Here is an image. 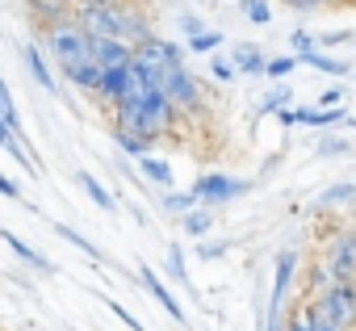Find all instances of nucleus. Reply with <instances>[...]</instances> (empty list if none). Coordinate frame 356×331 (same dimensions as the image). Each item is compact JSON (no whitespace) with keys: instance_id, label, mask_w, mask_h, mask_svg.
<instances>
[{"instance_id":"obj_36","label":"nucleus","mask_w":356,"mask_h":331,"mask_svg":"<svg viewBox=\"0 0 356 331\" xmlns=\"http://www.w3.org/2000/svg\"><path fill=\"white\" fill-rule=\"evenodd\" d=\"M176 22H181V30H185L189 38H197V34H206V30H210V26H206V17H197V13H189V9L176 17Z\"/></svg>"},{"instance_id":"obj_12","label":"nucleus","mask_w":356,"mask_h":331,"mask_svg":"<svg viewBox=\"0 0 356 331\" xmlns=\"http://www.w3.org/2000/svg\"><path fill=\"white\" fill-rule=\"evenodd\" d=\"M59 76H63L67 84H76L80 92H88V97H97V88H101V63H97L92 55H88V59H76V63H63Z\"/></svg>"},{"instance_id":"obj_29","label":"nucleus","mask_w":356,"mask_h":331,"mask_svg":"<svg viewBox=\"0 0 356 331\" xmlns=\"http://www.w3.org/2000/svg\"><path fill=\"white\" fill-rule=\"evenodd\" d=\"M185 47H189L193 55H214V51H222V47H227V34H218V30H206V34L189 38Z\"/></svg>"},{"instance_id":"obj_8","label":"nucleus","mask_w":356,"mask_h":331,"mask_svg":"<svg viewBox=\"0 0 356 331\" xmlns=\"http://www.w3.org/2000/svg\"><path fill=\"white\" fill-rule=\"evenodd\" d=\"M134 59L147 63V67H155V72H163L168 63H185V47L172 42V38H163V34H151L147 42L134 47Z\"/></svg>"},{"instance_id":"obj_47","label":"nucleus","mask_w":356,"mask_h":331,"mask_svg":"<svg viewBox=\"0 0 356 331\" xmlns=\"http://www.w3.org/2000/svg\"><path fill=\"white\" fill-rule=\"evenodd\" d=\"M348 235H352V243H356V214H352V223H348Z\"/></svg>"},{"instance_id":"obj_9","label":"nucleus","mask_w":356,"mask_h":331,"mask_svg":"<svg viewBox=\"0 0 356 331\" xmlns=\"http://www.w3.org/2000/svg\"><path fill=\"white\" fill-rule=\"evenodd\" d=\"M0 243H5V248H13V256H17L22 264H30V268H38L42 277H55V273H59V268H55V260H51L47 252H38L34 243H26V239H22V235H13L9 227H0Z\"/></svg>"},{"instance_id":"obj_32","label":"nucleus","mask_w":356,"mask_h":331,"mask_svg":"<svg viewBox=\"0 0 356 331\" xmlns=\"http://www.w3.org/2000/svg\"><path fill=\"white\" fill-rule=\"evenodd\" d=\"M298 314H302V318L310 323V331H343V327H335V323H327V318H323V310H318L314 302H302V310H298Z\"/></svg>"},{"instance_id":"obj_5","label":"nucleus","mask_w":356,"mask_h":331,"mask_svg":"<svg viewBox=\"0 0 356 331\" xmlns=\"http://www.w3.org/2000/svg\"><path fill=\"white\" fill-rule=\"evenodd\" d=\"M323 264L331 268L335 281H356V243L348 227H339L331 239H323Z\"/></svg>"},{"instance_id":"obj_6","label":"nucleus","mask_w":356,"mask_h":331,"mask_svg":"<svg viewBox=\"0 0 356 331\" xmlns=\"http://www.w3.org/2000/svg\"><path fill=\"white\" fill-rule=\"evenodd\" d=\"M298 264H302L298 248H281V252H277V260H273V289H268V310H281V306H285V298H289V289H293V277H298Z\"/></svg>"},{"instance_id":"obj_27","label":"nucleus","mask_w":356,"mask_h":331,"mask_svg":"<svg viewBox=\"0 0 356 331\" xmlns=\"http://www.w3.org/2000/svg\"><path fill=\"white\" fill-rule=\"evenodd\" d=\"M206 67H210V76H214L218 84H235V80H239V72H235V63H231V55H222V51H214V55H206Z\"/></svg>"},{"instance_id":"obj_33","label":"nucleus","mask_w":356,"mask_h":331,"mask_svg":"<svg viewBox=\"0 0 356 331\" xmlns=\"http://www.w3.org/2000/svg\"><path fill=\"white\" fill-rule=\"evenodd\" d=\"M314 151H318V155H348V151H352V138H343V134H339V138L327 134V138H318Z\"/></svg>"},{"instance_id":"obj_3","label":"nucleus","mask_w":356,"mask_h":331,"mask_svg":"<svg viewBox=\"0 0 356 331\" xmlns=\"http://www.w3.org/2000/svg\"><path fill=\"white\" fill-rule=\"evenodd\" d=\"M193 193H197V202H202V206L222 210V206H231V202L248 197V193H252V181L231 177V172H202V177L193 181Z\"/></svg>"},{"instance_id":"obj_40","label":"nucleus","mask_w":356,"mask_h":331,"mask_svg":"<svg viewBox=\"0 0 356 331\" xmlns=\"http://www.w3.org/2000/svg\"><path fill=\"white\" fill-rule=\"evenodd\" d=\"M0 197H9V202H22V185H17L13 177H5V172H0Z\"/></svg>"},{"instance_id":"obj_16","label":"nucleus","mask_w":356,"mask_h":331,"mask_svg":"<svg viewBox=\"0 0 356 331\" xmlns=\"http://www.w3.org/2000/svg\"><path fill=\"white\" fill-rule=\"evenodd\" d=\"M134 172L147 181V185H155V189H172V181H176V168L168 159H159V155H143V159H134Z\"/></svg>"},{"instance_id":"obj_17","label":"nucleus","mask_w":356,"mask_h":331,"mask_svg":"<svg viewBox=\"0 0 356 331\" xmlns=\"http://www.w3.org/2000/svg\"><path fill=\"white\" fill-rule=\"evenodd\" d=\"M298 63L302 67H314V72H323V76H335V80H343V76H352V63L348 59H339V55H331V51H306V55H298Z\"/></svg>"},{"instance_id":"obj_20","label":"nucleus","mask_w":356,"mask_h":331,"mask_svg":"<svg viewBox=\"0 0 356 331\" xmlns=\"http://www.w3.org/2000/svg\"><path fill=\"white\" fill-rule=\"evenodd\" d=\"M214 214H218V210H210V206H193L189 214H181L176 223H181V231H185L189 239H210V231H214Z\"/></svg>"},{"instance_id":"obj_23","label":"nucleus","mask_w":356,"mask_h":331,"mask_svg":"<svg viewBox=\"0 0 356 331\" xmlns=\"http://www.w3.org/2000/svg\"><path fill=\"white\" fill-rule=\"evenodd\" d=\"M113 143H118V151L126 155V159H143V155H151V138H143V134H134V130H118L113 126Z\"/></svg>"},{"instance_id":"obj_46","label":"nucleus","mask_w":356,"mask_h":331,"mask_svg":"<svg viewBox=\"0 0 356 331\" xmlns=\"http://www.w3.org/2000/svg\"><path fill=\"white\" fill-rule=\"evenodd\" d=\"M9 138H13V134H9L5 126H0V151H5V143H9Z\"/></svg>"},{"instance_id":"obj_19","label":"nucleus","mask_w":356,"mask_h":331,"mask_svg":"<svg viewBox=\"0 0 356 331\" xmlns=\"http://www.w3.org/2000/svg\"><path fill=\"white\" fill-rule=\"evenodd\" d=\"M155 206H159V214H168V218H181V214H189V210L202 206V202H197L193 189H159V193H155Z\"/></svg>"},{"instance_id":"obj_15","label":"nucleus","mask_w":356,"mask_h":331,"mask_svg":"<svg viewBox=\"0 0 356 331\" xmlns=\"http://www.w3.org/2000/svg\"><path fill=\"white\" fill-rule=\"evenodd\" d=\"M231 63H235V72H239V76L256 80V76H264V67H268V55H264L256 42H235V47H231Z\"/></svg>"},{"instance_id":"obj_14","label":"nucleus","mask_w":356,"mask_h":331,"mask_svg":"<svg viewBox=\"0 0 356 331\" xmlns=\"http://www.w3.org/2000/svg\"><path fill=\"white\" fill-rule=\"evenodd\" d=\"M88 55H92L101 67H118V63H130V59H134V47L122 42V38H92V42H88Z\"/></svg>"},{"instance_id":"obj_38","label":"nucleus","mask_w":356,"mask_h":331,"mask_svg":"<svg viewBox=\"0 0 356 331\" xmlns=\"http://www.w3.org/2000/svg\"><path fill=\"white\" fill-rule=\"evenodd\" d=\"M105 306H109V310H113V314H118V318H122V323L130 327V331H147V327H143V323H138V318H134V314H130V310L122 306V302H113V298H105Z\"/></svg>"},{"instance_id":"obj_18","label":"nucleus","mask_w":356,"mask_h":331,"mask_svg":"<svg viewBox=\"0 0 356 331\" xmlns=\"http://www.w3.org/2000/svg\"><path fill=\"white\" fill-rule=\"evenodd\" d=\"M163 268H168V277L181 285L185 293H197V289H193V281H189V260H185L181 239H168V248H163Z\"/></svg>"},{"instance_id":"obj_39","label":"nucleus","mask_w":356,"mask_h":331,"mask_svg":"<svg viewBox=\"0 0 356 331\" xmlns=\"http://www.w3.org/2000/svg\"><path fill=\"white\" fill-rule=\"evenodd\" d=\"M285 5H289L293 13H314V9H323V5H339V0H285Z\"/></svg>"},{"instance_id":"obj_30","label":"nucleus","mask_w":356,"mask_h":331,"mask_svg":"<svg viewBox=\"0 0 356 331\" xmlns=\"http://www.w3.org/2000/svg\"><path fill=\"white\" fill-rule=\"evenodd\" d=\"M298 67H302V63H298V55H268L264 76H268V80H289Z\"/></svg>"},{"instance_id":"obj_24","label":"nucleus","mask_w":356,"mask_h":331,"mask_svg":"<svg viewBox=\"0 0 356 331\" xmlns=\"http://www.w3.org/2000/svg\"><path fill=\"white\" fill-rule=\"evenodd\" d=\"M289 101H293V88H289L285 80H273V84H268V92L260 97V105H256V109H260V113H277V109H285Z\"/></svg>"},{"instance_id":"obj_37","label":"nucleus","mask_w":356,"mask_h":331,"mask_svg":"<svg viewBox=\"0 0 356 331\" xmlns=\"http://www.w3.org/2000/svg\"><path fill=\"white\" fill-rule=\"evenodd\" d=\"M343 101H348V88H343V84H335V88H327V92L318 97V105H314V109H339Z\"/></svg>"},{"instance_id":"obj_10","label":"nucleus","mask_w":356,"mask_h":331,"mask_svg":"<svg viewBox=\"0 0 356 331\" xmlns=\"http://www.w3.org/2000/svg\"><path fill=\"white\" fill-rule=\"evenodd\" d=\"M22 59H26V72H30V80L47 92V97H55L59 92V76L51 72V63H47V55H42V47L38 42H26L22 47Z\"/></svg>"},{"instance_id":"obj_35","label":"nucleus","mask_w":356,"mask_h":331,"mask_svg":"<svg viewBox=\"0 0 356 331\" xmlns=\"http://www.w3.org/2000/svg\"><path fill=\"white\" fill-rule=\"evenodd\" d=\"M356 38V30H331V34H318V51H335V47H343V42H352Z\"/></svg>"},{"instance_id":"obj_25","label":"nucleus","mask_w":356,"mask_h":331,"mask_svg":"<svg viewBox=\"0 0 356 331\" xmlns=\"http://www.w3.org/2000/svg\"><path fill=\"white\" fill-rule=\"evenodd\" d=\"M55 235H59V239H63V243H72V248H80V252H84V256H92V260H97V264H109V256H105V252H101V248H97V243H88V239H84V235H80V231H72V227H63V223H55Z\"/></svg>"},{"instance_id":"obj_11","label":"nucleus","mask_w":356,"mask_h":331,"mask_svg":"<svg viewBox=\"0 0 356 331\" xmlns=\"http://www.w3.org/2000/svg\"><path fill=\"white\" fill-rule=\"evenodd\" d=\"M26 13H30L34 30H47V26H59L67 17H76L72 0H26Z\"/></svg>"},{"instance_id":"obj_2","label":"nucleus","mask_w":356,"mask_h":331,"mask_svg":"<svg viewBox=\"0 0 356 331\" xmlns=\"http://www.w3.org/2000/svg\"><path fill=\"white\" fill-rule=\"evenodd\" d=\"M42 34V51L55 59V67H63V63H76V59H88V34L80 30V22L76 17H67V22H59V26H47V30H38Z\"/></svg>"},{"instance_id":"obj_41","label":"nucleus","mask_w":356,"mask_h":331,"mask_svg":"<svg viewBox=\"0 0 356 331\" xmlns=\"http://www.w3.org/2000/svg\"><path fill=\"white\" fill-rule=\"evenodd\" d=\"M109 5H126V0H72V9H109Z\"/></svg>"},{"instance_id":"obj_22","label":"nucleus","mask_w":356,"mask_h":331,"mask_svg":"<svg viewBox=\"0 0 356 331\" xmlns=\"http://www.w3.org/2000/svg\"><path fill=\"white\" fill-rule=\"evenodd\" d=\"M76 181H80V189L88 193V202H97L105 214H113V210H118V197H113V193H109V189L92 177V172H84V168H80V172H76Z\"/></svg>"},{"instance_id":"obj_21","label":"nucleus","mask_w":356,"mask_h":331,"mask_svg":"<svg viewBox=\"0 0 356 331\" xmlns=\"http://www.w3.org/2000/svg\"><path fill=\"white\" fill-rule=\"evenodd\" d=\"M356 202V181H335V185H327L323 193H318V210H343V206H352Z\"/></svg>"},{"instance_id":"obj_1","label":"nucleus","mask_w":356,"mask_h":331,"mask_svg":"<svg viewBox=\"0 0 356 331\" xmlns=\"http://www.w3.org/2000/svg\"><path fill=\"white\" fill-rule=\"evenodd\" d=\"M159 88H163V97L181 109V118H197V113H206V97H202V80L185 67V63H168L163 72H159Z\"/></svg>"},{"instance_id":"obj_43","label":"nucleus","mask_w":356,"mask_h":331,"mask_svg":"<svg viewBox=\"0 0 356 331\" xmlns=\"http://www.w3.org/2000/svg\"><path fill=\"white\" fill-rule=\"evenodd\" d=\"M264 331H285V318H281V310H268V323H264Z\"/></svg>"},{"instance_id":"obj_26","label":"nucleus","mask_w":356,"mask_h":331,"mask_svg":"<svg viewBox=\"0 0 356 331\" xmlns=\"http://www.w3.org/2000/svg\"><path fill=\"white\" fill-rule=\"evenodd\" d=\"M331 285H335V277H331V268H327V264H323V256H318V260L306 268V298H318V293H323V289H331Z\"/></svg>"},{"instance_id":"obj_44","label":"nucleus","mask_w":356,"mask_h":331,"mask_svg":"<svg viewBox=\"0 0 356 331\" xmlns=\"http://www.w3.org/2000/svg\"><path fill=\"white\" fill-rule=\"evenodd\" d=\"M285 331H310V323H306L302 314H289V318H285Z\"/></svg>"},{"instance_id":"obj_48","label":"nucleus","mask_w":356,"mask_h":331,"mask_svg":"<svg viewBox=\"0 0 356 331\" xmlns=\"http://www.w3.org/2000/svg\"><path fill=\"white\" fill-rule=\"evenodd\" d=\"M343 126H348V130H356V118H348V122H343Z\"/></svg>"},{"instance_id":"obj_13","label":"nucleus","mask_w":356,"mask_h":331,"mask_svg":"<svg viewBox=\"0 0 356 331\" xmlns=\"http://www.w3.org/2000/svg\"><path fill=\"white\" fill-rule=\"evenodd\" d=\"M130 88V63H118V67H101V88H97V101L101 105H118Z\"/></svg>"},{"instance_id":"obj_34","label":"nucleus","mask_w":356,"mask_h":331,"mask_svg":"<svg viewBox=\"0 0 356 331\" xmlns=\"http://www.w3.org/2000/svg\"><path fill=\"white\" fill-rule=\"evenodd\" d=\"M289 47H293V55H306V51H314V47H318V34H310V30H302V26H298V30L289 34Z\"/></svg>"},{"instance_id":"obj_45","label":"nucleus","mask_w":356,"mask_h":331,"mask_svg":"<svg viewBox=\"0 0 356 331\" xmlns=\"http://www.w3.org/2000/svg\"><path fill=\"white\" fill-rule=\"evenodd\" d=\"M197 9H218V0H193Z\"/></svg>"},{"instance_id":"obj_42","label":"nucleus","mask_w":356,"mask_h":331,"mask_svg":"<svg viewBox=\"0 0 356 331\" xmlns=\"http://www.w3.org/2000/svg\"><path fill=\"white\" fill-rule=\"evenodd\" d=\"M277 122H281V126H298V109H293V105L277 109Z\"/></svg>"},{"instance_id":"obj_31","label":"nucleus","mask_w":356,"mask_h":331,"mask_svg":"<svg viewBox=\"0 0 356 331\" xmlns=\"http://www.w3.org/2000/svg\"><path fill=\"white\" fill-rule=\"evenodd\" d=\"M231 252V239H197V260H222Z\"/></svg>"},{"instance_id":"obj_28","label":"nucleus","mask_w":356,"mask_h":331,"mask_svg":"<svg viewBox=\"0 0 356 331\" xmlns=\"http://www.w3.org/2000/svg\"><path fill=\"white\" fill-rule=\"evenodd\" d=\"M239 13L252 26H273V0H239Z\"/></svg>"},{"instance_id":"obj_4","label":"nucleus","mask_w":356,"mask_h":331,"mask_svg":"<svg viewBox=\"0 0 356 331\" xmlns=\"http://www.w3.org/2000/svg\"><path fill=\"white\" fill-rule=\"evenodd\" d=\"M327 323L343 327V331H356V281H335L331 289H323L318 298H310Z\"/></svg>"},{"instance_id":"obj_7","label":"nucleus","mask_w":356,"mask_h":331,"mask_svg":"<svg viewBox=\"0 0 356 331\" xmlns=\"http://www.w3.org/2000/svg\"><path fill=\"white\" fill-rule=\"evenodd\" d=\"M134 273H138L143 289H147V293H151V298H155V302H159V306L168 310V318H172L176 327H189V314H185V306L176 302V293H172V289H168V285L159 281V273H155L151 264H134Z\"/></svg>"}]
</instances>
